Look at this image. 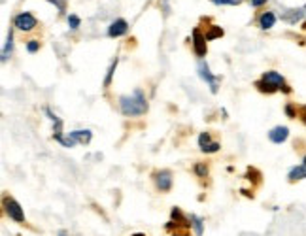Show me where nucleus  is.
Listing matches in <instances>:
<instances>
[{
  "mask_svg": "<svg viewBox=\"0 0 306 236\" xmlns=\"http://www.w3.org/2000/svg\"><path fill=\"white\" fill-rule=\"evenodd\" d=\"M12 51H13V30L10 28V32H8V38H6V44H4V48H2V62H8L10 61V57H12Z\"/></svg>",
  "mask_w": 306,
  "mask_h": 236,
  "instance_id": "obj_16",
  "label": "nucleus"
},
{
  "mask_svg": "<svg viewBox=\"0 0 306 236\" xmlns=\"http://www.w3.org/2000/svg\"><path fill=\"white\" fill-rule=\"evenodd\" d=\"M119 110L127 117H140L147 112V99L142 89H135L133 95H123L119 99Z\"/></svg>",
  "mask_w": 306,
  "mask_h": 236,
  "instance_id": "obj_1",
  "label": "nucleus"
},
{
  "mask_svg": "<svg viewBox=\"0 0 306 236\" xmlns=\"http://www.w3.org/2000/svg\"><path fill=\"white\" fill-rule=\"evenodd\" d=\"M174 236H189V235H174Z\"/></svg>",
  "mask_w": 306,
  "mask_h": 236,
  "instance_id": "obj_31",
  "label": "nucleus"
},
{
  "mask_svg": "<svg viewBox=\"0 0 306 236\" xmlns=\"http://www.w3.org/2000/svg\"><path fill=\"white\" fill-rule=\"evenodd\" d=\"M129 30V23L123 19V17H117L115 21H111V25L108 26V36L110 38H119L123 34H127Z\"/></svg>",
  "mask_w": 306,
  "mask_h": 236,
  "instance_id": "obj_10",
  "label": "nucleus"
},
{
  "mask_svg": "<svg viewBox=\"0 0 306 236\" xmlns=\"http://www.w3.org/2000/svg\"><path fill=\"white\" fill-rule=\"evenodd\" d=\"M303 162H305V164H306V155H305V159H303Z\"/></svg>",
  "mask_w": 306,
  "mask_h": 236,
  "instance_id": "obj_32",
  "label": "nucleus"
},
{
  "mask_svg": "<svg viewBox=\"0 0 306 236\" xmlns=\"http://www.w3.org/2000/svg\"><path fill=\"white\" fill-rule=\"evenodd\" d=\"M59 236H66V233H64V231H59Z\"/></svg>",
  "mask_w": 306,
  "mask_h": 236,
  "instance_id": "obj_30",
  "label": "nucleus"
},
{
  "mask_svg": "<svg viewBox=\"0 0 306 236\" xmlns=\"http://www.w3.org/2000/svg\"><path fill=\"white\" fill-rule=\"evenodd\" d=\"M191 223H193V229H195V235L202 236V233H204V219L198 217V215H191Z\"/></svg>",
  "mask_w": 306,
  "mask_h": 236,
  "instance_id": "obj_19",
  "label": "nucleus"
},
{
  "mask_svg": "<svg viewBox=\"0 0 306 236\" xmlns=\"http://www.w3.org/2000/svg\"><path fill=\"white\" fill-rule=\"evenodd\" d=\"M299 117H301V121L306 125V104L305 106H299Z\"/></svg>",
  "mask_w": 306,
  "mask_h": 236,
  "instance_id": "obj_27",
  "label": "nucleus"
},
{
  "mask_svg": "<svg viewBox=\"0 0 306 236\" xmlns=\"http://www.w3.org/2000/svg\"><path fill=\"white\" fill-rule=\"evenodd\" d=\"M13 26L21 32H30L38 26V19L30 12H21L13 17Z\"/></svg>",
  "mask_w": 306,
  "mask_h": 236,
  "instance_id": "obj_6",
  "label": "nucleus"
},
{
  "mask_svg": "<svg viewBox=\"0 0 306 236\" xmlns=\"http://www.w3.org/2000/svg\"><path fill=\"white\" fill-rule=\"evenodd\" d=\"M285 115L293 119V117H297V115H299V108H297L295 104H285Z\"/></svg>",
  "mask_w": 306,
  "mask_h": 236,
  "instance_id": "obj_23",
  "label": "nucleus"
},
{
  "mask_svg": "<svg viewBox=\"0 0 306 236\" xmlns=\"http://www.w3.org/2000/svg\"><path fill=\"white\" fill-rule=\"evenodd\" d=\"M269 0H250V4L253 6V8H261V6H265Z\"/></svg>",
  "mask_w": 306,
  "mask_h": 236,
  "instance_id": "obj_28",
  "label": "nucleus"
},
{
  "mask_svg": "<svg viewBox=\"0 0 306 236\" xmlns=\"http://www.w3.org/2000/svg\"><path fill=\"white\" fill-rule=\"evenodd\" d=\"M170 219L172 221H168V223L165 225L167 231H174V229H178V227H182V229H191V217L187 219L184 215V211L180 210V208H172Z\"/></svg>",
  "mask_w": 306,
  "mask_h": 236,
  "instance_id": "obj_8",
  "label": "nucleus"
},
{
  "mask_svg": "<svg viewBox=\"0 0 306 236\" xmlns=\"http://www.w3.org/2000/svg\"><path fill=\"white\" fill-rule=\"evenodd\" d=\"M220 149H221V144H220V142H214V140H212L208 146H204V148L200 149V151H202V153H218Z\"/></svg>",
  "mask_w": 306,
  "mask_h": 236,
  "instance_id": "obj_22",
  "label": "nucleus"
},
{
  "mask_svg": "<svg viewBox=\"0 0 306 236\" xmlns=\"http://www.w3.org/2000/svg\"><path fill=\"white\" fill-rule=\"evenodd\" d=\"M223 34H225V32H223V28H221V26L212 25L208 30H206V40L212 42V40H218V38H221Z\"/></svg>",
  "mask_w": 306,
  "mask_h": 236,
  "instance_id": "obj_18",
  "label": "nucleus"
},
{
  "mask_svg": "<svg viewBox=\"0 0 306 236\" xmlns=\"http://www.w3.org/2000/svg\"><path fill=\"white\" fill-rule=\"evenodd\" d=\"M193 170H195V174L198 176V178H206V176H208V164L196 162L195 166H193Z\"/></svg>",
  "mask_w": 306,
  "mask_h": 236,
  "instance_id": "obj_20",
  "label": "nucleus"
},
{
  "mask_svg": "<svg viewBox=\"0 0 306 236\" xmlns=\"http://www.w3.org/2000/svg\"><path fill=\"white\" fill-rule=\"evenodd\" d=\"M66 21H68V26H70V30H78V28H80V25H82L80 17H78V15H74V13H70V15L66 17Z\"/></svg>",
  "mask_w": 306,
  "mask_h": 236,
  "instance_id": "obj_21",
  "label": "nucleus"
},
{
  "mask_svg": "<svg viewBox=\"0 0 306 236\" xmlns=\"http://www.w3.org/2000/svg\"><path fill=\"white\" fill-rule=\"evenodd\" d=\"M303 17H306L305 8H291V10H283V13H282V19L285 23H289V25L299 23Z\"/></svg>",
  "mask_w": 306,
  "mask_h": 236,
  "instance_id": "obj_12",
  "label": "nucleus"
},
{
  "mask_svg": "<svg viewBox=\"0 0 306 236\" xmlns=\"http://www.w3.org/2000/svg\"><path fill=\"white\" fill-rule=\"evenodd\" d=\"M131 236H146L144 233H135V235H131Z\"/></svg>",
  "mask_w": 306,
  "mask_h": 236,
  "instance_id": "obj_29",
  "label": "nucleus"
},
{
  "mask_svg": "<svg viewBox=\"0 0 306 236\" xmlns=\"http://www.w3.org/2000/svg\"><path fill=\"white\" fill-rule=\"evenodd\" d=\"M117 64H119V59L115 57V59L111 61L110 68H108V72H106V78H104V87H110L111 79H113V72H115V68H117Z\"/></svg>",
  "mask_w": 306,
  "mask_h": 236,
  "instance_id": "obj_17",
  "label": "nucleus"
},
{
  "mask_svg": "<svg viewBox=\"0 0 306 236\" xmlns=\"http://www.w3.org/2000/svg\"><path fill=\"white\" fill-rule=\"evenodd\" d=\"M303 28H305V30H306V23H305V26H303Z\"/></svg>",
  "mask_w": 306,
  "mask_h": 236,
  "instance_id": "obj_33",
  "label": "nucleus"
},
{
  "mask_svg": "<svg viewBox=\"0 0 306 236\" xmlns=\"http://www.w3.org/2000/svg\"><path fill=\"white\" fill-rule=\"evenodd\" d=\"M210 2L216 6H238L240 4V0H210Z\"/></svg>",
  "mask_w": 306,
  "mask_h": 236,
  "instance_id": "obj_24",
  "label": "nucleus"
},
{
  "mask_svg": "<svg viewBox=\"0 0 306 236\" xmlns=\"http://www.w3.org/2000/svg\"><path fill=\"white\" fill-rule=\"evenodd\" d=\"M196 70H198L200 79H202V81H206V83H208V87H210V91L216 95V93H218V89H220V76L212 74V70H210V66H208V62H206V61H198Z\"/></svg>",
  "mask_w": 306,
  "mask_h": 236,
  "instance_id": "obj_5",
  "label": "nucleus"
},
{
  "mask_svg": "<svg viewBox=\"0 0 306 236\" xmlns=\"http://www.w3.org/2000/svg\"><path fill=\"white\" fill-rule=\"evenodd\" d=\"M155 187L161 193H168L172 189V172L170 170H161L155 174Z\"/></svg>",
  "mask_w": 306,
  "mask_h": 236,
  "instance_id": "obj_9",
  "label": "nucleus"
},
{
  "mask_svg": "<svg viewBox=\"0 0 306 236\" xmlns=\"http://www.w3.org/2000/svg\"><path fill=\"white\" fill-rule=\"evenodd\" d=\"M49 4H53V6H57V10L59 13H64V0H48Z\"/></svg>",
  "mask_w": 306,
  "mask_h": 236,
  "instance_id": "obj_26",
  "label": "nucleus"
},
{
  "mask_svg": "<svg viewBox=\"0 0 306 236\" xmlns=\"http://www.w3.org/2000/svg\"><path fill=\"white\" fill-rule=\"evenodd\" d=\"M44 113H46L49 119L53 121V140H57L62 148H74V146H76V142H74L70 136H64V132H62L64 121H62L59 115H55V113L51 112V108H44Z\"/></svg>",
  "mask_w": 306,
  "mask_h": 236,
  "instance_id": "obj_3",
  "label": "nucleus"
},
{
  "mask_svg": "<svg viewBox=\"0 0 306 236\" xmlns=\"http://www.w3.org/2000/svg\"><path fill=\"white\" fill-rule=\"evenodd\" d=\"M287 138H289V129L283 125H278V127L269 131V140L272 144H283Z\"/></svg>",
  "mask_w": 306,
  "mask_h": 236,
  "instance_id": "obj_11",
  "label": "nucleus"
},
{
  "mask_svg": "<svg viewBox=\"0 0 306 236\" xmlns=\"http://www.w3.org/2000/svg\"><path fill=\"white\" fill-rule=\"evenodd\" d=\"M276 25V13L274 12H265L259 15V28L261 30H270Z\"/></svg>",
  "mask_w": 306,
  "mask_h": 236,
  "instance_id": "obj_14",
  "label": "nucleus"
},
{
  "mask_svg": "<svg viewBox=\"0 0 306 236\" xmlns=\"http://www.w3.org/2000/svg\"><path fill=\"white\" fill-rule=\"evenodd\" d=\"M191 38H193V50H195V55L198 59H204L206 57V53H208V46H206V34H202V30L195 26L193 30H191Z\"/></svg>",
  "mask_w": 306,
  "mask_h": 236,
  "instance_id": "obj_7",
  "label": "nucleus"
},
{
  "mask_svg": "<svg viewBox=\"0 0 306 236\" xmlns=\"http://www.w3.org/2000/svg\"><path fill=\"white\" fill-rule=\"evenodd\" d=\"M2 206H4L6 215H8L12 221H15V223H25V211L17 200L12 199V197H4V199H2Z\"/></svg>",
  "mask_w": 306,
  "mask_h": 236,
  "instance_id": "obj_4",
  "label": "nucleus"
},
{
  "mask_svg": "<svg viewBox=\"0 0 306 236\" xmlns=\"http://www.w3.org/2000/svg\"><path fill=\"white\" fill-rule=\"evenodd\" d=\"M68 136L72 138L76 144H83V146H87V144L93 140V132H91L89 129H82V131H72Z\"/></svg>",
  "mask_w": 306,
  "mask_h": 236,
  "instance_id": "obj_13",
  "label": "nucleus"
},
{
  "mask_svg": "<svg viewBox=\"0 0 306 236\" xmlns=\"http://www.w3.org/2000/svg\"><path fill=\"white\" fill-rule=\"evenodd\" d=\"M38 50H40V42H38V40L27 42V51H28V53H36Z\"/></svg>",
  "mask_w": 306,
  "mask_h": 236,
  "instance_id": "obj_25",
  "label": "nucleus"
},
{
  "mask_svg": "<svg viewBox=\"0 0 306 236\" xmlns=\"http://www.w3.org/2000/svg\"><path fill=\"white\" fill-rule=\"evenodd\" d=\"M255 89L259 93H265V95H272L276 91H282L285 95L291 93V87L285 83V78L276 70H269L261 76V79L255 81Z\"/></svg>",
  "mask_w": 306,
  "mask_h": 236,
  "instance_id": "obj_2",
  "label": "nucleus"
},
{
  "mask_svg": "<svg viewBox=\"0 0 306 236\" xmlns=\"http://www.w3.org/2000/svg\"><path fill=\"white\" fill-rule=\"evenodd\" d=\"M306 178V164H297L293 166L291 170H289V174H287V180L291 182V184H297V182H301V180H305Z\"/></svg>",
  "mask_w": 306,
  "mask_h": 236,
  "instance_id": "obj_15",
  "label": "nucleus"
}]
</instances>
